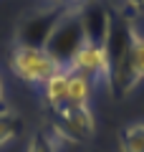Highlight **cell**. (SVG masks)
I'll return each instance as SVG.
<instances>
[{
    "label": "cell",
    "mask_w": 144,
    "mask_h": 152,
    "mask_svg": "<svg viewBox=\"0 0 144 152\" xmlns=\"http://www.w3.org/2000/svg\"><path fill=\"white\" fill-rule=\"evenodd\" d=\"M56 122L53 129L56 137H63V140L71 142H86L94 137V112L91 107H71V104H63L61 109H56Z\"/></svg>",
    "instance_id": "cell-4"
},
{
    "label": "cell",
    "mask_w": 144,
    "mask_h": 152,
    "mask_svg": "<svg viewBox=\"0 0 144 152\" xmlns=\"http://www.w3.org/2000/svg\"><path fill=\"white\" fill-rule=\"evenodd\" d=\"M23 132V119L15 112H0V147H5L8 142L18 140V134Z\"/></svg>",
    "instance_id": "cell-11"
},
{
    "label": "cell",
    "mask_w": 144,
    "mask_h": 152,
    "mask_svg": "<svg viewBox=\"0 0 144 152\" xmlns=\"http://www.w3.org/2000/svg\"><path fill=\"white\" fill-rule=\"evenodd\" d=\"M28 152H58L56 150V140L46 132H36L31 137V145H28Z\"/></svg>",
    "instance_id": "cell-13"
},
{
    "label": "cell",
    "mask_w": 144,
    "mask_h": 152,
    "mask_svg": "<svg viewBox=\"0 0 144 152\" xmlns=\"http://www.w3.org/2000/svg\"><path fill=\"white\" fill-rule=\"evenodd\" d=\"M129 53H132V66L139 79H144V36L139 31H129Z\"/></svg>",
    "instance_id": "cell-12"
},
{
    "label": "cell",
    "mask_w": 144,
    "mask_h": 152,
    "mask_svg": "<svg viewBox=\"0 0 144 152\" xmlns=\"http://www.w3.org/2000/svg\"><path fill=\"white\" fill-rule=\"evenodd\" d=\"M142 3L144 0H124V5H127L129 10H134V15H142Z\"/></svg>",
    "instance_id": "cell-14"
},
{
    "label": "cell",
    "mask_w": 144,
    "mask_h": 152,
    "mask_svg": "<svg viewBox=\"0 0 144 152\" xmlns=\"http://www.w3.org/2000/svg\"><path fill=\"white\" fill-rule=\"evenodd\" d=\"M142 15H144V3H142Z\"/></svg>",
    "instance_id": "cell-16"
},
{
    "label": "cell",
    "mask_w": 144,
    "mask_h": 152,
    "mask_svg": "<svg viewBox=\"0 0 144 152\" xmlns=\"http://www.w3.org/2000/svg\"><path fill=\"white\" fill-rule=\"evenodd\" d=\"M119 150L121 152H144V122L127 124L119 132Z\"/></svg>",
    "instance_id": "cell-10"
},
{
    "label": "cell",
    "mask_w": 144,
    "mask_h": 152,
    "mask_svg": "<svg viewBox=\"0 0 144 152\" xmlns=\"http://www.w3.org/2000/svg\"><path fill=\"white\" fill-rule=\"evenodd\" d=\"M66 5H51L46 10H36L28 18H23L20 28H18V46H33V48H43L53 31V26L58 23V18L63 15Z\"/></svg>",
    "instance_id": "cell-5"
},
{
    "label": "cell",
    "mask_w": 144,
    "mask_h": 152,
    "mask_svg": "<svg viewBox=\"0 0 144 152\" xmlns=\"http://www.w3.org/2000/svg\"><path fill=\"white\" fill-rule=\"evenodd\" d=\"M91 86H94V84H91L86 76L68 74V96H66V104H71V107H89Z\"/></svg>",
    "instance_id": "cell-9"
},
{
    "label": "cell",
    "mask_w": 144,
    "mask_h": 152,
    "mask_svg": "<svg viewBox=\"0 0 144 152\" xmlns=\"http://www.w3.org/2000/svg\"><path fill=\"white\" fill-rule=\"evenodd\" d=\"M76 8H66L63 10V15L58 18V23L53 26L46 46H43V51H46L63 71H68L73 56L79 53V48L86 43V36H84V28H81L79 10H76Z\"/></svg>",
    "instance_id": "cell-2"
},
{
    "label": "cell",
    "mask_w": 144,
    "mask_h": 152,
    "mask_svg": "<svg viewBox=\"0 0 144 152\" xmlns=\"http://www.w3.org/2000/svg\"><path fill=\"white\" fill-rule=\"evenodd\" d=\"M68 96V71H56L48 81H43V99L51 109H61Z\"/></svg>",
    "instance_id": "cell-8"
},
{
    "label": "cell",
    "mask_w": 144,
    "mask_h": 152,
    "mask_svg": "<svg viewBox=\"0 0 144 152\" xmlns=\"http://www.w3.org/2000/svg\"><path fill=\"white\" fill-rule=\"evenodd\" d=\"M129 26L127 20H111V31L106 38V53H109V89H114L116 96H127L142 79L137 76L132 66V53H129Z\"/></svg>",
    "instance_id": "cell-1"
},
{
    "label": "cell",
    "mask_w": 144,
    "mask_h": 152,
    "mask_svg": "<svg viewBox=\"0 0 144 152\" xmlns=\"http://www.w3.org/2000/svg\"><path fill=\"white\" fill-rule=\"evenodd\" d=\"M76 10H79V20H81L86 41L96 43V46H106L109 31H111V20H114L111 13H106V8L101 3H96V0H86Z\"/></svg>",
    "instance_id": "cell-7"
},
{
    "label": "cell",
    "mask_w": 144,
    "mask_h": 152,
    "mask_svg": "<svg viewBox=\"0 0 144 152\" xmlns=\"http://www.w3.org/2000/svg\"><path fill=\"white\" fill-rule=\"evenodd\" d=\"M109 71H111V66H109L106 46H96V43H89V41L79 48V53L73 56V61L68 66V74H81L91 84L104 81L106 86H109Z\"/></svg>",
    "instance_id": "cell-6"
},
{
    "label": "cell",
    "mask_w": 144,
    "mask_h": 152,
    "mask_svg": "<svg viewBox=\"0 0 144 152\" xmlns=\"http://www.w3.org/2000/svg\"><path fill=\"white\" fill-rule=\"evenodd\" d=\"M10 69L18 79L28 84H43L56 71H63L43 48H33V46H15V51L10 53Z\"/></svg>",
    "instance_id": "cell-3"
},
{
    "label": "cell",
    "mask_w": 144,
    "mask_h": 152,
    "mask_svg": "<svg viewBox=\"0 0 144 152\" xmlns=\"http://www.w3.org/2000/svg\"><path fill=\"white\" fill-rule=\"evenodd\" d=\"M8 99H5V86H3V79H0V112H8Z\"/></svg>",
    "instance_id": "cell-15"
}]
</instances>
